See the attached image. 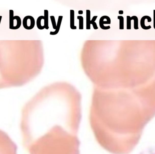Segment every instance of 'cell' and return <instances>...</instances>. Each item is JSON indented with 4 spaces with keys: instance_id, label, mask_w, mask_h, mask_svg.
I'll use <instances>...</instances> for the list:
<instances>
[{
    "instance_id": "6da1fadb",
    "label": "cell",
    "mask_w": 155,
    "mask_h": 154,
    "mask_svg": "<svg viewBox=\"0 0 155 154\" xmlns=\"http://www.w3.org/2000/svg\"><path fill=\"white\" fill-rule=\"evenodd\" d=\"M17 146L6 132L0 129V154H17Z\"/></svg>"
},
{
    "instance_id": "7a4b0ae2",
    "label": "cell",
    "mask_w": 155,
    "mask_h": 154,
    "mask_svg": "<svg viewBox=\"0 0 155 154\" xmlns=\"http://www.w3.org/2000/svg\"><path fill=\"white\" fill-rule=\"evenodd\" d=\"M14 13L12 10H9V29L16 30L19 29L21 25V20L20 17L14 15Z\"/></svg>"
},
{
    "instance_id": "3957f363",
    "label": "cell",
    "mask_w": 155,
    "mask_h": 154,
    "mask_svg": "<svg viewBox=\"0 0 155 154\" xmlns=\"http://www.w3.org/2000/svg\"><path fill=\"white\" fill-rule=\"evenodd\" d=\"M35 19L31 15H27L24 17L22 21V24L24 29L27 30H31L35 27Z\"/></svg>"
},
{
    "instance_id": "277c9868",
    "label": "cell",
    "mask_w": 155,
    "mask_h": 154,
    "mask_svg": "<svg viewBox=\"0 0 155 154\" xmlns=\"http://www.w3.org/2000/svg\"><path fill=\"white\" fill-rule=\"evenodd\" d=\"M111 21L110 17L107 15H104L100 18L99 24V26L101 29L104 30H107L110 29L111 27L109 25L105 26L104 25L105 24L109 25L111 24Z\"/></svg>"
},
{
    "instance_id": "5b68a950",
    "label": "cell",
    "mask_w": 155,
    "mask_h": 154,
    "mask_svg": "<svg viewBox=\"0 0 155 154\" xmlns=\"http://www.w3.org/2000/svg\"><path fill=\"white\" fill-rule=\"evenodd\" d=\"M145 20H147L148 22H151V19L149 16L145 15V16H143L141 18V21H140V25H141V27L142 28V29L144 30H148V29H151V25L146 26L145 24Z\"/></svg>"
},
{
    "instance_id": "8992f818",
    "label": "cell",
    "mask_w": 155,
    "mask_h": 154,
    "mask_svg": "<svg viewBox=\"0 0 155 154\" xmlns=\"http://www.w3.org/2000/svg\"><path fill=\"white\" fill-rule=\"evenodd\" d=\"M44 19H45L44 16L41 15L37 19V27L40 30H43L45 28V21L43 22V21L44 20Z\"/></svg>"
},
{
    "instance_id": "52a82bcc",
    "label": "cell",
    "mask_w": 155,
    "mask_h": 154,
    "mask_svg": "<svg viewBox=\"0 0 155 154\" xmlns=\"http://www.w3.org/2000/svg\"><path fill=\"white\" fill-rule=\"evenodd\" d=\"M63 18V16L60 15V16H59L58 19V21H57V25H56V28L55 29V31H50V32L49 33L50 35H56L58 34V33H59V29L60 28V26H61V23H62V21Z\"/></svg>"
},
{
    "instance_id": "ba28073f",
    "label": "cell",
    "mask_w": 155,
    "mask_h": 154,
    "mask_svg": "<svg viewBox=\"0 0 155 154\" xmlns=\"http://www.w3.org/2000/svg\"><path fill=\"white\" fill-rule=\"evenodd\" d=\"M70 27L72 29H76L77 27L74 25V10H70Z\"/></svg>"
},
{
    "instance_id": "9c48e42d",
    "label": "cell",
    "mask_w": 155,
    "mask_h": 154,
    "mask_svg": "<svg viewBox=\"0 0 155 154\" xmlns=\"http://www.w3.org/2000/svg\"><path fill=\"white\" fill-rule=\"evenodd\" d=\"M44 17H45V29H48L49 26V11L47 10H44Z\"/></svg>"
},
{
    "instance_id": "30bf717a",
    "label": "cell",
    "mask_w": 155,
    "mask_h": 154,
    "mask_svg": "<svg viewBox=\"0 0 155 154\" xmlns=\"http://www.w3.org/2000/svg\"><path fill=\"white\" fill-rule=\"evenodd\" d=\"M90 10H86V29H90Z\"/></svg>"
},
{
    "instance_id": "8fae6325",
    "label": "cell",
    "mask_w": 155,
    "mask_h": 154,
    "mask_svg": "<svg viewBox=\"0 0 155 154\" xmlns=\"http://www.w3.org/2000/svg\"><path fill=\"white\" fill-rule=\"evenodd\" d=\"M131 20L134 21V29L136 30L138 29V19L136 16L131 17Z\"/></svg>"
},
{
    "instance_id": "7c38bea8",
    "label": "cell",
    "mask_w": 155,
    "mask_h": 154,
    "mask_svg": "<svg viewBox=\"0 0 155 154\" xmlns=\"http://www.w3.org/2000/svg\"><path fill=\"white\" fill-rule=\"evenodd\" d=\"M118 19L119 20V29H124V17L122 16H118Z\"/></svg>"
},
{
    "instance_id": "4fadbf2b",
    "label": "cell",
    "mask_w": 155,
    "mask_h": 154,
    "mask_svg": "<svg viewBox=\"0 0 155 154\" xmlns=\"http://www.w3.org/2000/svg\"><path fill=\"white\" fill-rule=\"evenodd\" d=\"M97 18H98V16H94L93 17L92 20H91V21H90V25H91V24H92L93 26V28H94V29H98V26H97V24H96V22H95V21H96V20H97Z\"/></svg>"
},
{
    "instance_id": "5bb4252c",
    "label": "cell",
    "mask_w": 155,
    "mask_h": 154,
    "mask_svg": "<svg viewBox=\"0 0 155 154\" xmlns=\"http://www.w3.org/2000/svg\"><path fill=\"white\" fill-rule=\"evenodd\" d=\"M77 19L79 20V29H84V18L82 16H77Z\"/></svg>"
},
{
    "instance_id": "9a60e30c",
    "label": "cell",
    "mask_w": 155,
    "mask_h": 154,
    "mask_svg": "<svg viewBox=\"0 0 155 154\" xmlns=\"http://www.w3.org/2000/svg\"><path fill=\"white\" fill-rule=\"evenodd\" d=\"M131 17L127 15L126 16V29L128 30L131 29Z\"/></svg>"
},
{
    "instance_id": "2e32d148",
    "label": "cell",
    "mask_w": 155,
    "mask_h": 154,
    "mask_svg": "<svg viewBox=\"0 0 155 154\" xmlns=\"http://www.w3.org/2000/svg\"><path fill=\"white\" fill-rule=\"evenodd\" d=\"M50 18L51 20V23H52V25L53 29H55V30L57 24H56V21H55V17L53 15H51L50 16Z\"/></svg>"
},
{
    "instance_id": "e0dca14e",
    "label": "cell",
    "mask_w": 155,
    "mask_h": 154,
    "mask_svg": "<svg viewBox=\"0 0 155 154\" xmlns=\"http://www.w3.org/2000/svg\"><path fill=\"white\" fill-rule=\"evenodd\" d=\"M153 27L155 29V10H153Z\"/></svg>"
},
{
    "instance_id": "ac0fdd59",
    "label": "cell",
    "mask_w": 155,
    "mask_h": 154,
    "mask_svg": "<svg viewBox=\"0 0 155 154\" xmlns=\"http://www.w3.org/2000/svg\"><path fill=\"white\" fill-rule=\"evenodd\" d=\"M78 13H79V14H83V10H79L78 11Z\"/></svg>"
},
{
    "instance_id": "d6986e66",
    "label": "cell",
    "mask_w": 155,
    "mask_h": 154,
    "mask_svg": "<svg viewBox=\"0 0 155 154\" xmlns=\"http://www.w3.org/2000/svg\"><path fill=\"white\" fill-rule=\"evenodd\" d=\"M118 13L120 14H123V10H119V12H118Z\"/></svg>"
},
{
    "instance_id": "ffe728a7",
    "label": "cell",
    "mask_w": 155,
    "mask_h": 154,
    "mask_svg": "<svg viewBox=\"0 0 155 154\" xmlns=\"http://www.w3.org/2000/svg\"><path fill=\"white\" fill-rule=\"evenodd\" d=\"M2 16H1V15H0V25H1V21H2Z\"/></svg>"
}]
</instances>
